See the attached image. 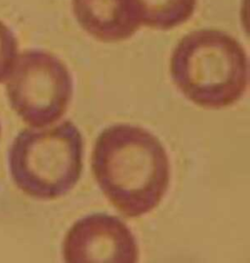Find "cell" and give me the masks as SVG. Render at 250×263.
I'll use <instances>...</instances> for the list:
<instances>
[{"label":"cell","instance_id":"6da1fadb","mask_svg":"<svg viewBox=\"0 0 250 263\" xmlns=\"http://www.w3.org/2000/svg\"><path fill=\"white\" fill-rule=\"evenodd\" d=\"M92 170L102 192L127 217L155 210L169 186L170 163L160 140L138 126L118 124L98 137Z\"/></svg>","mask_w":250,"mask_h":263},{"label":"cell","instance_id":"7a4b0ae2","mask_svg":"<svg viewBox=\"0 0 250 263\" xmlns=\"http://www.w3.org/2000/svg\"><path fill=\"white\" fill-rule=\"evenodd\" d=\"M172 80L186 98L206 109H223L243 96L248 61L239 41L216 30L193 31L172 53Z\"/></svg>","mask_w":250,"mask_h":263},{"label":"cell","instance_id":"3957f363","mask_svg":"<svg viewBox=\"0 0 250 263\" xmlns=\"http://www.w3.org/2000/svg\"><path fill=\"white\" fill-rule=\"evenodd\" d=\"M83 140L70 122L48 129H25L8 151L11 177L22 192L34 199L53 200L76 185L82 172Z\"/></svg>","mask_w":250,"mask_h":263},{"label":"cell","instance_id":"277c9868","mask_svg":"<svg viewBox=\"0 0 250 263\" xmlns=\"http://www.w3.org/2000/svg\"><path fill=\"white\" fill-rule=\"evenodd\" d=\"M6 90L11 108L21 119L41 128L65 115L72 96V81L60 59L49 52L32 49L17 56Z\"/></svg>","mask_w":250,"mask_h":263},{"label":"cell","instance_id":"5b68a950","mask_svg":"<svg viewBox=\"0 0 250 263\" xmlns=\"http://www.w3.org/2000/svg\"><path fill=\"white\" fill-rule=\"evenodd\" d=\"M64 258L69 263H135L139 248L129 228L112 215L97 213L74 223L66 235Z\"/></svg>","mask_w":250,"mask_h":263},{"label":"cell","instance_id":"8992f818","mask_svg":"<svg viewBox=\"0 0 250 263\" xmlns=\"http://www.w3.org/2000/svg\"><path fill=\"white\" fill-rule=\"evenodd\" d=\"M72 9L80 27L103 42L126 41L140 28L119 0H72Z\"/></svg>","mask_w":250,"mask_h":263},{"label":"cell","instance_id":"52a82bcc","mask_svg":"<svg viewBox=\"0 0 250 263\" xmlns=\"http://www.w3.org/2000/svg\"><path fill=\"white\" fill-rule=\"evenodd\" d=\"M126 15L138 26L168 31L193 16L197 0H119Z\"/></svg>","mask_w":250,"mask_h":263},{"label":"cell","instance_id":"ba28073f","mask_svg":"<svg viewBox=\"0 0 250 263\" xmlns=\"http://www.w3.org/2000/svg\"><path fill=\"white\" fill-rule=\"evenodd\" d=\"M17 56V39L13 31L0 21V83L7 80Z\"/></svg>","mask_w":250,"mask_h":263},{"label":"cell","instance_id":"9c48e42d","mask_svg":"<svg viewBox=\"0 0 250 263\" xmlns=\"http://www.w3.org/2000/svg\"><path fill=\"white\" fill-rule=\"evenodd\" d=\"M0 137H1V125H0Z\"/></svg>","mask_w":250,"mask_h":263}]
</instances>
